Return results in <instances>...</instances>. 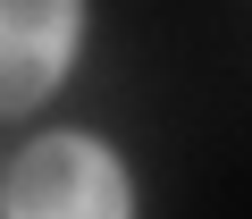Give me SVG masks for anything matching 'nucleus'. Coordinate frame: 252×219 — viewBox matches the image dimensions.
I'll return each mask as SVG.
<instances>
[{
	"label": "nucleus",
	"mask_w": 252,
	"mask_h": 219,
	"mask_svg": "<svg viewBox=\"0 0 252 219\" xmlns=\"http://www.w3.org/2000/svg\"><path fill=\"white\" fill-rule=\"evenodd\" d=\"M0 219H135V194H126V169L93 135H51L17 160Z\"/></svg>",
	"instance_id": "nucleus-1"
},
{
	"label": "nucleus",
	"mask_w": 252,
	"mask_h": 219,
	"mask_svg": "<svg viewBox=\"0 0 252 219\" xmlns=\"http://www.w3.org/2000/svg\"><path fill=\"white\" fill-rule=\"evenodd\" d=\"M76 59V0H0V110H34Z\"/></svg>",
	"instance_id": "nucleus-2"
}]
</instances>
